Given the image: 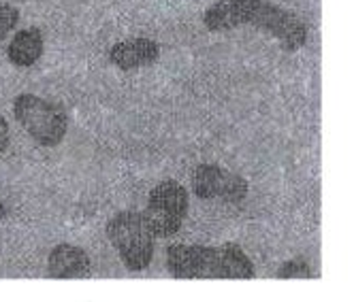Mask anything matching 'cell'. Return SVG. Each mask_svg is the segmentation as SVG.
I'll return each mask as SVG.
<instances>
[{"label": "cell", "instance_id": "7", "mask_svg": "<svg viewBox=\"0 0 354 302\" xmlns=\"http://www.w3.org/2000/svg\"><path fill=\"white\" fill-rule=\"evenodd\" d=\"M160 58V45L145 37H135L115 43L109 49V62L122 70H135L156 64Z\"/></svg>", "mask_w": 354, "mask_h": 302}, {"label": "cell", "instance_id": "12", "mask_svg": "<svg viewBox=\"0 0 354 302\" xmlns=\"http://www.w3.org/2000/svg\"><path fill=\"white\" fill-rule=\"evenodd\" d=\"M11 141V130H9V123L7 119L0 115V154H5V149L9 147Z\"/></svg>", "mask_w": 354, "mask_h": 302}, {"label": "cell", "instance_id": "8", "mask_svg": "<svg viewBox=\"0 0 354 302\" xmlns=\"http://www.w3.org/2000/svg\"><path fill=\"white\" fill-rule=\"evenodd\" d=\"M47 270L56 279H75V276H86L90 272L88 254L71 243L56 245L47 256Z\"/></svg>", "mask_w": 354, "mask_h": 302}, {"label": "cell", "instance_id": "3", "mask_svg": "<svg viewBox=\"0 0 354 302\" xmlns=\"http://www.w3.org/2000/svg\"><path fill=\"white\" fill-rule=\"evenodd\" d=\"M107 239L118 251L122 264L133 270H145L154 258L156 236L143 211H120L107 221Z\"/></svg>", "mask_w": 354, "mask_h": 302}, {"label": "cell", "instance_id": "1", "mask_svg": "<svg viewBox=\"0 0 354 302\" xmlns=\"http://www.w3.org/2000/svg\"><path fill=\"white\" fill-rule=\"evenodd\" d=\"M203 23L209 32L257 28L273 37L286 54L303 49L310 37L306 19L271 0H218L203 13Z\"/></svg>", "mask_w": 354, "mask_h": 302}, {"label": "cell", "instance_id": "13", "mask_svg": "<svg viewBox=\"0 0 354 302\" xmlns=\"http://www.w3.org/2000/svg\"><path fill=\"white\" fill-rule=\"evenodd\" d=\"M7 215V209H5V205L3 203H0V219H3Z\"/></svg>", "mask_w": 354, "mask_h": 302}, {"label": "cell", "instance_id": "6", "mask_svg": "<svg viewBox=\"0 0 354 302\" xmlns=\"http://www.w3.org/2000/svg\"><path fill=\"white\" fill-rule=\"evenodd\" d=\"M192 190L201 200L239 205L245 200L250 185L233 170H226L218 164H198L192 172Z\"/></svg>", "mask_w": 354, "mask_h": 302}, {"label": "cell", "instance_id": "2", "mask_svg": "<svg viewBox=\"0 0 354 302\" xmlns=\"http://www.w3.org/2000/svg\"><path fill=\"white\" fill-rule=\"evenodd\" d=\"M167 268L175 279H252L254 266L235 243L218 247L171 245Z\"/></svg>", "mask_w": 354, "mask_h": 302}, {"label": "cell", "instance_id": "11", "mask_svg": "<svg viewBox=\"0 0 354 302\" xmlns=\"http://www.w3.org/2000/svg\"><path fill=\"white\" fill-rule=\"evenodd\" d=\"M277 276H282V279H288V276H310V266L306 264V260L295 258L277 270Z\"/></svg>", "mask_w": 354, "mask_h": 302}, {"label": "cell", "instance_id": "9", "mask_svg": "<svg viewBox=\"0 0 354 302\" xmlns=\"http://www.w3.org/2000/svg\"><path fill=\"white\" fill-rule=\"evenodd\" d=\"M45 52V39L41 28L30 26V28H24L19 32L13 34L11 43L7 45V58L13 66H32L41 60Z\"/></svg>", "mask_w": 354, "mask_h": 302}, {"label": "cell", "instance_id": "4", "mask_svg": "<svg viewBox=\"0 0 354 302\" xmlns=\"http://www.w3.org/2000/svg\"><path fill=\"white\" fill-rule=\"evenodd\" d=\"M13 115L17 123L43 147H56L68 130L66 111L37 94H19L13 100Z\"/></svg>", "mask_w": 354, "mask_h": 302}, {"label": "cell", "instance_id": "10", "mask_svg": "<svg viewBox=\"0 0 354 302\" xmlns=\"http://www.w3.org/2000/svg\"><path fill=\"white\" fill-rule=\"evenodd\" d=\"M19 11L13 5H0V43H3L9 32L17 26Z\"/></svg>", "mask_w": 354, "mask_h": 302}, {"label": "cell", "instance_id": "14", "mask_svg": "<svg viewBox=\"0 0 354 302\" xmlns=\"http://www.w3.org/2000/svg\"><path fill=\"white\" fill-rule=\"evenodd\" d=\"M19 3H28V0H19Z\"/></svg>", "mask_w": 354, "mask_h": 302}, {"label": "cell", "instance_id": "5", "mask_svg": "<svg viewBox=\"0 0 354 302\" xmlns=\"http://www.w3.org/2000/svg\"><path fill=\"white\" fill-rule=\"evenodd\" d=\"M188 192L182 183L173 179L160 181L147 196V207L143 211L151 232L156 239H167L180 232L188 215Z\"/></svg>", "mask_w": 354, "mask_h": 302}]
</instances>
